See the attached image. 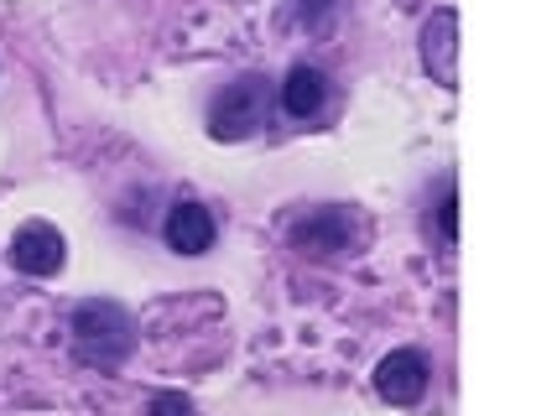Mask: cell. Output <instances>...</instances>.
<instances>
[{"instance_id":"cell-9","label":"cell","mask_w":557,"mask_h":416,"mask_svg":"<svg viewBox=\"0 0 557 416\" xmlns=\"http://www.w3.org/2000/svg\"><path fill=\"white\" fill-rule=\"evenodd\" d=\"M146 416H194V401L183 391H157L151 406H146Z\"/></svg>"},{"instance_id":"cell-8","label":"cell","mask_w":557,"mask_h":416,"mask_svg":"<svg viewBox=\"0 0 557 416\" xmlns=\"http://www.w3.org/2000/svg\"><path fill=\"white\" fill-rule=\"evenodd\" d=\"M323 99H329V78H323V68L297 63V68L287 74V84H282V110H287L292 121H313L318 110H323Z\"/></svg>"},{"instance_id":"cell-5","label":"cell","mask_w":557,"mask_h":416,"mask_svg":"<svg viewBox=\"0 0 557 416\" xmlns=\"http://www.w3.org/2000/svg\"><path fill=\"white\" fill-rule=\"evenodd\" d=\"M428 380H433V369L417 349H396L375 365V391L386 395L391 406H417L428 395Z\"/></svg>"},{"instance_id":"cell-1","label":"cell","mask_w":557,"mask_h":416,"mask_svg":"<svg viewBox=\"0 0 557 416\" xmlns=\"http://www.w3.org/2000/svg\"><path fill=\"white\" fill-rule=\"evenodd\" d=\"M73 354L89 369H121L136 349V323L121 302H84L69 323Z\"/></svg>"},{"instance_id":"cell-11","label":"cell","mask_w":557,"mask_h":416,"mask_svg":"<svg viewBox=\"0 0 557 416\" xmlns=\"http://www.w3.org/2000/svg\"><path fill=\"white\" fill-rule=\"evenodd\" d=\"M437 224H443V240H459V198H454V182H448V193H443Z\"/></svg>"},{"instance_id":"cell-3","label":"cell","mask_w":557,"mask_h":416,"mask_svg":"<svg viewBox=\"0 0 557 416\" xmlns=\"http://www.w3.org/2000/svg\"><path fill=\"white\" fill-rule=\"evenodd\" d=\"M5 255H11V266L22 270V276H58L63 261H69V240H63L48 219H32L11 235V250H5Z\"/></svg>"},{"instance_id":"cell-4","label":"cell","mask_w":557,"mask_h":416,"mask_svg":"<svg viewBox=\"0 0 557 416\" xmlns=\"http://www.w3.org/2000/svg\"><path fill=\"white\" fill-rule=\"evenodd\" d=\"M287 240H292V250H302V255H339V250H349V240H355V219H349L344 209H308L302 219H292Z\"/></svg>"},{"instance_id":"cell-7","label":"cell","mask_w":557,"mask_h":416,"mask_svg":"<svg viewBox=\"0 0 557 416\" xmlns=\"http://www.w3.org/2000/svg\"><path fill=\"white\" fill-rule=\"evenodd\" d=\"M162 235H168V245L177 250V255H203V250L214 245V214L203 209V203H194V198H177L168 209V224H162Z\"/></svg>"},{"instance_id":"cell-6","label":"cell","mask_w":557,"mask_h":416,"mask_svg":"<svg viewBox=\"0 0 557 416\" xmlns=\"http://www.w3.org/2000/svg\"><path fill=\"white\" fill-rule=\"evenodd\" d=\"M422 63L443 89H459V11H433L422 26Z\"/></svg>"},{"instance_id":"cell-2","label":"cell","mask_w":557,"mask_h":416,"mask_svg":"<svg viewBox=\"0 0 557 416\" xmlns=\"http://www.w3.org/2000/svg\"><path fill=\"white\" fill-rule=\"evenodd\" d=\"M261 125H271V84L261 74H245L224 84L209 104V136L214 141H245Z\"/></svg>"},{"instance_id":"cell-10","label":"cell","mask_w":557,"mask_h":416,"mask_svg":"<svg viewBox=\"0 0 557 416\" xmlns=\"http://www.w3.org/2000/svg\"><path fill=\"white\" fill-rule=\"evenodd\" d=\"M292 11H297V22H302V26H313V31H318V26L339 11V0H292Z\"/></svg>"}]
</instances>
